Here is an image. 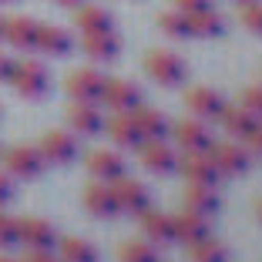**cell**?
<instances>
[{"label": "cell", "instance_id": "obj_28", "mask_svg": "<svg viewBox=\"0 0 262 262\" xmlns=\"http://www.w3.org/2000/svg\"><path fill=\"white\" fill-rule=\"evenodd\" d=\"M118 262H158L155 242H148V239L121 242V246H118Z\"/></svg>", "mask_w": 262, "mask_h": 262}, {"label": "cell", "instance_id": "obj_39", "mask_svg": "<svg viewBox=\"0 0 262 262\" xmlns=\"http://www.w3.org/2000/svg\"><path fill=\"white\" fill-rule=\"evenodd\" d=\"M10 199H14V185H10L7 175H0V205H7Z\"/></svg>", "mask_w": 262, "mask_h": 262}, {"label": "cell", "instance_id": "obj_15", "mask_svg": "<svg viewBox=\"0 0 262 262\" xmlns=\"http://www.w3.org/2000/svg\"><path fill=\"white\" fill-rule=\"evenodd\" d=\"M84 165L101 182H115L118 175H124V158L118 151H111V148H94V151H88Z\"/></svg>", "mask_w": 262, "mask_h": 262}, {"label": "cell", "instance_id": "obj_22", "mask_svg": "<svg viewBox=\"0 0 262 262\" xmlns=\"http://www.w3.org/2000/svg\"><path fill=\"white\" fill-rule=\"evenodd\" d=\"M219 121H222L225 135H232V138H246L249 131L255 128L259 118H255L252 111H246L242 104H225V108L219 111Z\"/></svg>", "mask_w": 262, "mask_h": 262}, {"label": "cell", "instance_id": "obj_30", "mask_svg": "<svg viewBox=\"0 0 262 262\" xmlns=\"http://www.w3.org/2000/svg\"><path fill=\"white\" fill-rule=\"evenodd\" d=\"M77 24V31L81 34H91V31H108L111 27V14L104 7H81L74 17Z\"/></svg>", "mask_w": 262, "mask_h": 262}, {"label": "cell", "instance_id": "obj_3", "mask_svg": "<svg viewBox=\"0 0 262 262\" xmlns=\"http://www.w3.org/2000/svg\"><path fill=\"white\" fill-rule=\"evenodd\" d=\"M101 88H104V74H98L94 68H74L68 71V81H64V91L71 94V101H98Z\"/></svg>", "mask_w": 262, "mask_h": 262}, {"label": "cell", "instance_id": "obj_1", "mask_svg": "<svg viewBox=\"0 0 262 262\" xmlns=\"http://www.w3.org/2000/svg\"><path fill=\"white\" fill-rule=\"evenodd\" d=\"M145 71L151 74V81H158L165 88L185 81V61L178 54H171V51H158V47L145 54Z\"/></svg>", "mask_w": 262, "mask_h": 262}, {"label": "cell", "instance_id": "obj_17", "mask_svg": "<svg viewBox=\"0 0 262 262\" xmlns=\"http://www.w3.org/2000/svg\"><path fill=\"white\" fill-rule=\"evenodd\" d=\"M104 131H108V138L121 148H138L141 145V131L131 118V111H115V115L104 121Z\"/></svg>", "mask_w": 262, "mask_h": 262}, {"label": "cell", "instance_id": "obj_46", "mask_svg": "<svg viewBox=\"0 0 262 262\" xmlns=\"http://www.w3.org/2000/svg\"><path fill=\"white\" fill-rule=\"evenodd\" d=\"M61 262H68V259H61Z\"/></svg>", "mask_w": 262, "mask_h": 262}, {"label": "cell", "instance_id": "obj_40", "mask_svg": "<svg viewBox=\"0 0 262 262\" xmlns=\"http://www.w3.org/2000/svg\"><path fill=\"white\" fill-rule=\"evenodd\" d=\"M54 4H64V7H77L81 0H54Z\"/></svg>", "mask_w": 262, "mask_h": 262}, {"label": "cell", "instance_id": "obj_23", "mask_svg": "<svg viewBox=\"0 0 262 262\" xmlns=\"http://www.w3.org/2000/svg\"><path fill=\"white\" fill-rule=\"evenodd\" d=\"M131 118H135V124H138L141 138H165L168 135V118L162 115L158 108H148V104H138V108L131 111Z\"/></svg>", "mask_w": 262, "mask_h": 262}, {"label": "cell", "instance_id": "obj_37", "mask_svg": "<svg viewBox=\"0 0 262 262\" xmlns=\"http://www.w3.org/2000/svg\"><path fill=\"white\" fill-rule=\"evenodd\" d=\"M17 262H57V259L47 252V249H31V252L24 255V259H17Z\"/></svg>", "mask_w": 262, "mask_h": 262}, {"label": "cell", "instance_id": "obj_12", "mask_svg": "<svg viewBox=\"0 0 262 262\" xmlns=\"http://www.w3.org/2000/svg\"><path fill=\"white\" fill-rule=\"evenodd\" d=\"M84 208L98 219H115L118 215V202L111 192V182H88L84 185Z\"/></svg>", "mask_w": 262, "mask_h": 262}, {"label": "cell", "instance_id": "obj_24", "mask_svg": "<svg viewBox=\"0 0 262 262\" xmlns=\"http://www.w3.org/2000/svg\"><path fill=\"white\" fill-rule=\"evenodd\" d=\"M71 34L61 31V27H47V24H40L37 27V44H34V51H44V54L51 57H64L71 51Z\"/></svg>", "mask_w": 262, "mask_h": 262}, {"label": "cell", "instance_id": "obj_36", "mask_svg": "<svg viewBox=\"0 0 262 262\" xmlns=\"http://www.w3.org/2000/svg\"><path fill=\"white\" fill-rule=\"evenodd\" d=\"M14 68H17V61H10L7 54H0V84H10V77H14Z\"/></svg>", "mask_w": 262, "mask_h": 262}, {"label": "cell", "instance_id": "obj_32", "mask_svg": "<svg viewBox=\"0 0 262 262\" xmlns=\"http://www.w3.org/2000/svg\"><path fill=\"white\" fill-rule=\"evenodd\" d=\"M239 20L246 31L262 34V4L259 0H249V4H239Z\"/></svg>", "mask_w": 262, "mask_h": 262}, {"label": "cell", "instance_id": "obj_14", "mask_svg": "<svg viewBox=\"0 0 262 262\" xmlns=\"http://www.w3.org/2000/svg\"><path fill=\"white\" fill-rule=\"evenodd\" d=\"M37 27L40 24L34 20V17H4V31H0V37L7 40L10 47L34 51V44H37Z\"/></svg>", "mask_w": 262, "mask_h": 262}, {"label": "cell", "instance_id": "obj_41", "mask_svg": "<svg viewBox=\"0 0 262 262\" xmlns=\"http://www.w3.org/2000/svg\"><path fill=\"white\" fill-rule=\"evenodd\" d=\"M255 215H259V222H262V199H259V205H255Z\"/></svg>", "mask_w": 262, "mask_h": 262}, {"label": "cell", "instance_id": "obj_8", "mask_svg": "<svg viewBox=\"0 0 262 262\" xmlns=\"http://www.w3.org/2000/svg\"><path fill=\"white\" fill-rule=\"evenodd\" d=\"M4 165H7V171L10 175H17V178H37L40 171H44V155L37 151V148H31V145H14L7 155H4Z\"/></svg>", "mask_w": 262, "mask_h": 262}, {"label": "cell", "instance_id": "obj_34", "mask_svg": "<svg viewBox=\"0 0 262 262\" xmlns=\"http://www.w3.org/2000/svg\"><path fill=\"white\" fill-rule=\"evenodd\" d=\"M14 242H17V219H10V215L0 212V249L14 246Z\"/></svg>", "mask_w": 262, "mask_h": 262}, {"label": "cell", "instance_id": "obj_21", "mask_svg": "<svg viewBox=\"0 0 262 262\" xmlns=\"http://www.w3.org/2000/svg\"><path fill=\"white\" fill-rule=\"evenodd\" d=\"M138 219H141V232L148 235V242H158V246L175 242V225H171V215H165V212H158V208H145Z\"/></svg>", "mask_w": 262, "mask_h": 262}, {"label": "cell", "instance_id": "obj_25", "mask_svg": "<svg viewBox=\"0 0 262 262\" xmlns=\"http://www.w3.org/2000/svg\"><path fill=\"white\" fill-rule=\"evenodd\" d=\"M219 205H222V199H219V192L212 185L188 182V188H185V208L202 212V215H212V212H219Z\"/></svg>", "mask_w": 262, "mask_h": 262}, {"label": "cell", "instance_id": "obj_18", "mask_svg": "<svg viewBox=\"0 0 262 262\" xmlns=\"http://www.w3.org/2000/svg\"><path fill=\"white\" fill-rule=\"evenodd\" d=\"M68 124L77 135H98V131H104V118H101V111L94 108L91 101H71Z\"/></svg>", "mask_w": 262, "mask_h": 262}, {"label": "cell", "instance_id": "obj_38", "mask_svg": "<svg viewBox=\"0 0 262 262\" xmlns=\"http://www.w3.org/2000/svg\"><path fill=\"white\" fill-rule=\"evenodd\" d=\"M175 7L182 10V14H192V10H202V7H212L208 0H175Z\"/></svg>", "mask_w": 262, "mask_h": 262}, {"label": "cell", "instance_id": "obj_26", "mask_svg": "<svg viewBox=\"0 0 262 262\" xmlns=\"http://www.w3.org/2000/svg\"><path fill=\"white\" fill-rule=\"evenodd\" d=\"M185 20H188V37H215V34H222V17L212 7L192 10V14H185Z\"/></svg>", "mask_w": 262, "mask_h": 262}, {"label": "cell", "instance_id": "obj_9", "mask_svg": "<svg viewBox=\"0 0 262 262\" xmlns=\"http://www.w3.org/2000/svg\"><path fill=\"white\" fill-rule=\"evenodd\" d=\"M138 162L145 165L148 171L165 175V171H171L178 165V155L165 145V138H141V145H138Z\"/></svg>", "mask_w": 262, "mask_h": 262}, {"label": "cell", "instance_id": "obj_16", "mask_svg": "<svg viewBox=\"0 0 262 262\" xmlns=\"http://www.w3.org/2000/svg\"><path fill=\"white\" fill-rule=\"evenodd\" d=\"M171 225H175V242H185V246L208 235V215L192 212V208H182L178 215H171Z\"/></svg>", "mask_w": 262, "mask_h": 262}, {"label": "cell", "instance_id": "obj_6", "mask_svg": "<svg viewBox=\"0 0 262 262\" xmlns=\"http://www.w3.org/2000/svg\"><path fill=\"white\" fill-rule=\"evenodd\" d=\"M37 151L44 155V162H57V165H68L74 162V155H77V141L71 131H61V128H51L40 135V145Z\"/></svg>", "mask_w": 262, "mask_h": 262}, {"label": "cell", "instance_id": "obj_45", "mask_svg": "<svg viewBox=\"0 0 262 262\" xmlns=\"http://www.w3.org/2000/svg\"><path fill=\"white\" fill-rule=\"evenodd\" d=\"M0 4H7V0H0Z\"/></svg>", "mask_w": 262, "mask_h": 262}, {"label": "cell", "instance_id": "obj_7", "mask_svg": "<svg viewBox=\"0 0 262 262\" xmlns=\"http://www.w3.org/2000/svg\"><path fill=\"white\" fill-rule=\"evenodd\" d=\"M175 168L182 171L185 182H199V185H215L219 178H222L208 151H185V155H182V162H178Z\"/></svg>", "mask_w": 262, "mask_h": 262}, {"label": "cell", "instance_id": "obj_29", "mask_svg": "<svg viewBox=\"0 0 262 262\" xmlns=\"http://www.w3.org/2000/svg\"><path fill=\"white\" fill-rule=\"evenodd\" d=\"M61 259H68V262H98V249L88 239L68 235V239H61Z\"/></svg>", "mask_w": 262, "mask_h": 262}, {"label": "cell", "instance_id": "obj_27", "mask_svg": "<svg viewBox=\"0 0 262 262\" xmlns=\"http://www.w3.org/2000/svg\"><path fill=\"white\" fill-rule=\"evenodd\" d=\"M188 259L192 262H229V249H225V242L205 235V239L188 246Z\"/></svg>", "mask_w": 262, "mask_h": 262}, {"label": "cell", "instance_id": "obj_42", "mask_svg": "<svg viewBox=\"0 0 262 262\" xmlns=\"http://www.w3.org/2000/svg\"><path fill=\"white\" fill-rule=\"evenodd\" d=\"M0 262H14V259H7V255H0Z\"/></svg>", "mask_w": 262, "mask_h": 262}, {"label": "cell", "instance_id": "obj_44", "mask_svg": "<svg viewBox=\"0 0 262 262\" xmlns=\"http://www.w3.org/2000/svg\"><path fill=\"white\" fill-rule=\"evenodd\" d=\"M0 31H4V20H0Z\"/></svg>", "mask_w": 262, "mask_h": 262}, {"label": "cell", "instance_id": "obj_5", "mask_svg": "<svg viewBox=\"0 0 262 262\" xmlns=\"http://www.w3.org/2000/svg\"><path fill=\"white\" fill-rule=\"evenodd\" d=\"M208 155H212V162H215L219 175H242L249 168V158L252 155L246 151V145H235V141H212L208 145Z\"/></svg>", "mask_w": 262, "mask_h": 262}, {"label": "cell", "instance_id": "obj_43", "mask_svg": "<svg viewBox=\"0 0 262 262\" xmlns=\"http://www.w3.org/2000/svg\"><path fill=\"white\" fill-rule=\"evenodd\" d=\"M235 4H249V0H235Z\"/></svg>", "mask_w": 262, "mask_h": 262}, {"label": "cell", "instance_id": "obj_10", "mask_svg": "<svg viewBox=\"0 0 262 262\" xmlns=\"http://www.w3.org/2000/svg\"><path fill=\"white\" fill-rule=\"evenodd\" d=\"M98 101H104L111 111H135L141 104V88L131 81H104Z\"/></svg>", "mask_w": 262, "mask_h": 262}, {"label": "cell", "instance_id": "obj_31", "mask_svg": "<svg viewBox=\"0 0 262 262\" xmlns=\"http://www.w3.org/2000/svg\"><path fill=\"white\" fill-rule=\"evenodd\" d=\"M158 31L168 34V37H188V20L182 10H165L158 14Z\"/></svg>", "mask_w": 262, "mask_h": 262}, {"label": "cell", "instance_id": "obj_2", "mask_svg": "<svg viewBox=\"0 0 262 262\" xmlns=\"http://www.w3.org/2000/svg\"><path fill=\"white\" fill-rule=\"evenodd\" d=\"M10 84H14L17 94H24V98H44L47 88H51V77H47L44 64H37V61H20L14 68Z\"/></svg>", "mask_w": 262, "mask_h": 262}, {"label": "cell", "instance_id": "obj_19", "mask_svg": "<svg viewBox=\"0 0 262 262\" xmlns=\"http://www.w3.org/2000/svg\"><path fill=\"white\" fill-rule=\"evenodd\" d=\"M185 108L192 111L195 118H219V111L225 108V101L219 91L212 88H188L185 91Z\"/></svg>", "mask_w": 262, "mask_h": 262}, {"label": "cell", "instance_id": "obj_11", "mask_svg": "<svg viewBox=\"0 0 262 262\" xmlns=\"http://www.w3.org/2000/svg\"><path fill=\"white\" fill-rule=\"evenodd\" d=\"M81 51L91 61H115L121 54V40L111 27L108 31H91V34H81Z\"/></svg>", "mask_w": 262, "mask_h": 262}, {"label": "cell", "instance_id": "obj_20", "mask_svg": "<svg viewBox=\"0 0 262 262\" xmlns=\"http://www.w3.org/2000/svg\"><path fill=\"white\" fill-rule=\"evenodd\" d=\"M17 242L27 249H51L54 246V229L44 219H20L17 222Z\"/></svg>", "mask_w": 262, "mask_h": 262}, {"label": "cell", "instance_id": "obj_13", "mask_svg": "<svg viewBox=\"0 0 262 262\" xmlns=\"http://www.w3.org/2000/svg\"><path fill=\"white\" fill-rule=\"evenodd\" d=\"M171 135L185 151H208V145H212V135L202 124V118H182L178 124H171Z\"/></svg>", "mask_w": 262, "mask_h": 262}, {"label": "cell", "instance_id": "obj_35", "mask_svg": "<svg viewBox=\"0 0 262 262\" xmlns=\"http://www.w3.org/2000/svg\"><path fill=\"white\" fill-rule=\"evenodd\" d=\"M242 141H246V151H249V155L262 158V121H255V128L249 131V135H246Z\"/></svg>", "mask_w": 262, "mask_h": 262}, {"label": "cell", "instance_id": "obj_4", "mask_svg": "<svg viewBox=\"0 0 262 262\" xmlns=\"http://www.w3.org/2000/svg\"><path fill=\"white\" fill-rule=\"evenodd\" d=\"M111 192H115V202H118V212H128V215H141L148 208V188L141 182L128 175H118L111 182Z\"/></svg>", "mask_w": 262, "mask_h": 262}, {"label": "cell", "instance_id": "obj_33", "mask_svg": "<svg viewBox=\"0 0 262 262\" xmlns=\"http://www.w3.org/2000/svg\"><path fill=\"white\" fill-rule=\"evenodd\" d=\"M239 104L246 111H252L255 118H262V88H246V91L239 94Z\"/></svg>", "mask_w": 262, "mask_h": 262}]
</instances>
